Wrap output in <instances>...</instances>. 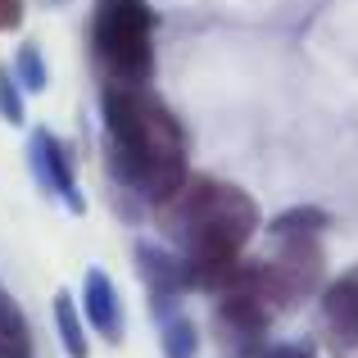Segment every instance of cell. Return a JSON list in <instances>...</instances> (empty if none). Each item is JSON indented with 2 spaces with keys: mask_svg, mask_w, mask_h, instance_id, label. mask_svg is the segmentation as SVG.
<instances>
[{
  "mask_svg": "<svg viewBox=\"0 0 358 358\" xmlns=\"http://www.w3.org/2000/svg\"><path fill=\"white\" fill-rule=\"evenodd\" d=\"M23 23V0H0V32H14Z\"/></svg>",
  "mask_w": 358,
  "mask_h": 358,
  "instance_id": "obj_15",
  "label": "cell"
},
{
  "mask_svg": "<svg viewBox=\"0 0 358 358\" xmlns=\"http://www.w3.org/2000/svg\"><path fill=\"white\" fill-rule=\"evenodd\" d=\"M82 317H87V327L105 345H122V336H127L122 295H118L114 277L105 268H87V281H82Z\"/></svg>",
  "mask_w": 358,
  "mask_h": 358,
  "instance_id": "obj_6",
  "label": "cell"
},
{
  "mask_svg": "<svg viewBox=\"0 0 358 358\" xmlns=\"http://www.w3.org/2000/svg\"><path fill=\"white\" fill-rule=\"evenodd\" d=\"M254 358H317V354L304 350V345H263Z\"/></svg>",
  "mask_w": 358,
  "mask_h": 358,
  "instance_id": "obj_14",
  "label": "cell"
},
{
  "mask_svg": "<svg viewBox=\"0 0 358 358\" xmlns=\"http://www.w3.org/2000/svg\"><path fill=\"white\" fill-rule=\"evenodd\" d=\"M331 227V213L317 209V204H295V209L277 213V218L268 222V231L277 241H290V236H322V231Z\"/></svg>",
  "mask_w": 358,
  "mask_h": 358,
  "instance_id": "obj_9",
  "label": "cell"
},
{
  "mask_svg": "<svg viewBox=\"0 0 358 358\" xmlns=\"http://www.w3.org/2000/svg\"><path fill=\"white\" fill-rule=\"evenodd\" d=\"M131 263H136V277L145 281V290H150L155 322H164V317L182 313V295H186V290H195L182 254L164 250V245H155V241H136V250H131Z\"/></svg>",
  "mask_w": 358,
  "mask_h": 358,
  "instance_id": "obj_3",
  "label": "cell"
},
{
  "mask_svg": "<svg viewBox=\"0 0 358 358\" xmlns=\"http://www.w3.org/2000/svg\"><path fill=\"white\" fill-rule=\"evenodd\" d=\"M27 164H32V177L41 191L59 195L69 204V213H87V200L78 191V168H73V150L64 145L55 131L36 127L32 141H27Z\"/></svg>",
  "mask_w": 358,
  "mask_h": 358,
  "instance_id": "obj_5",
  "label": "cell"
},
{
  "mask_svg": "<svg viewBox=\"0 0 358 358\" xmlns=\"http://www.w3.org/2000/svg\"><path fill=\"white\" fill-rule=\"evenodd\" d=\"M322 331L336 354L358 350V268L341 272L322 290Z\"/></svg>",
  "mask_w": 358,
  "mask_h": 358,
  "instance_id": "obj_7",
  "label": "cell"
},
{
  "mask_svg": "<svg viewBox=\"0 0 358 358\" xmlns=\"http://www.w3.org/2000/svg\"><path fill=\"white\" fill-rule=\"evenodd\" d=\"M0 358H32V331L14 299L0 290Z\"/></svg>",
  "mask_w": 358,
  "mask_h": 358,
  "instance_id": "obj_10",
  "label": "cell"
},
{
  "mask_svg": "<svg viewBox=\"0 0 358 358\" xmlns=\"http://www.w3.org/2000/svg\"><path fill=\"white\" fill-rule=\"evenodd\" d=\"M55 331H59V341H64V354H69V358H87V354H91L87 317H82L78 299H73L69 290H59V295H55Z\"/></svg>",
  "mask_w": 358,
  "mask_h": 358,
  "instance_id": "obj_8",
  "label": "cell"
},
{
  "mask_svg": "<svg viewBox=\"0 0 358 358\" xmlns=\"http://www.w3.org/2000/svg\"><path fill=\"white\" fill-rule=\"evenodd\" d=\"M0 114H5V122H14V127L23 122V91H18L9 69H0Z\"/></svg>",
  "mask_w": 358,
  "mask_h": 358,
  "instance_id": "obj_13",
  "label": "cell"
},
{
  "mask_svg": "<svg viewBox=\"0 0 358 358\" xmlns=\"http://www.w3.org/2000/svg\"><path fill=\"white\" fill-rule=\"evenodd\" d=\"M159 345H164V358H195L200 354V327L186 313H173L159 322Z\"/></svg>",
  "mask_w": 358,
  "mask_h": 358,
  "instance_id": "obj_11",
  "label": "cell"
},
{
  "mask_svg": "<svg viewBox=\"0 0 358 358\" xmlns=\"http://www.w3.org/2000/svg\"><path fill=\"white\" fill-rule=\"evenodd\" d=\"M14 82L27 91V96H36V91H45V82H50V69H45V55H41V45H32V41H23L18 45V55H14Z\"/></svg>",
  "mask_w": 358,
  "mask_h": 358,
  "instance_id": "obj_12",
  "label": "cell"
},
{
  "mask_svg": "<svg viewBox=\"0 0 358 358\" xmlns=\"http://www.w3.org/2000/svg\"><path fill=\"white\" fill-rule=\"evenodd\" d=\"M268 322L272 308L254 290H227V295H218V308H213V341L231 354L254 358L268 341Z\"/></svg>",
  "mask_w": 358,
  "mask_h": 358,
  "instance_id": "obj_4",
  "label": "cell"
},
{
  "mask_svg": "<svg viewBox=\"0 0 358 358\" xmlns=\"http://www.w3.org/2000/svg\"><path fill=\"white\" fill-rule=\"evenodd\" d=\"M91 41L109 82L145 87L155 78V9L145 0H100Z\"/></svg>",
  "mask_w": 358,
  "mask_h": 358,
  "instance_id": "obj_1",
  "label": "cell"
},
{
  "mask_svg": "<svg viewBox=\"0 0 358 358\" xmlns=\"http://www.w3.org/2000/svg\"><path fill=\"white\" fill-rule=\"evenodd\" d=\"M322 245L317 236H290L277 241V254L268 263H254V295L272 308V313H286L299 308L304 299L317 295L322 286Z\"/></svg>",
  "mask_w": 358,
  "mask_h": 358,
  "instance_id": "obj_2",
  "label": "cell"
}]
</instances>
